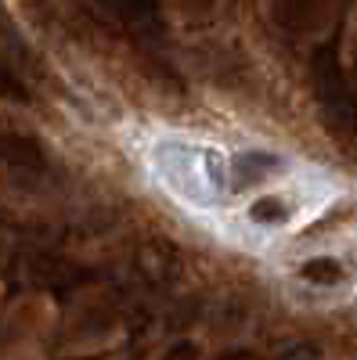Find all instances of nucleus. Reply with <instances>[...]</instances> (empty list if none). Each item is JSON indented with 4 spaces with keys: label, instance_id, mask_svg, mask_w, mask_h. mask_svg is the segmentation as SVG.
I'll return each instance as SVG.
<instances>
[{
    "label": "nucleus",
    "instance_id": "2",
    "mask_svg": "<svg viewBox=\"0 0 357 360\" xmlns=\"http://www.w3.org/2000/svg\"><path fill=\"white\" fill-rule=\"evenodd\" d=\"M278 166H285L278 155L260 152V148H249L238 159H231V191H249L256 184H267L271 176H278Z\"/></svg>",
    "mask_w": 357,
    "mask_h": 360
},
{
    "label": "nucleus",
    "instance_id": "3",
    "mask_svg": "<svg viewBox=\"0 0 357 360\" xmlns=\"http://www.w3.org/2000/svg\"><path fill=\"white\" fill-rule=\"evenodd\" d=\"M300 274H303L311 285H339V281H343V263H336L332 256H318V259L303 263Z\"/></svg>",
    "mask_w": 357,
    "mask_h": 360
},
{
    "label": "nucleus",
    "instance_id": "1",
    "mask_svg": "<svg viewBox=\"0 0 357 360\" xmlns=\"http://www.w3.org/2000/svg\"><path fill=\"white\" fill-rule=\"evenodd\" d=\"M152 166L170 195L199 209L220 205L231 191V162H224V155L210 144L159 141L152 148Z\"/></svg>",
    "mask_w": 357,
    "mask_h": 360
}]
</instances>
